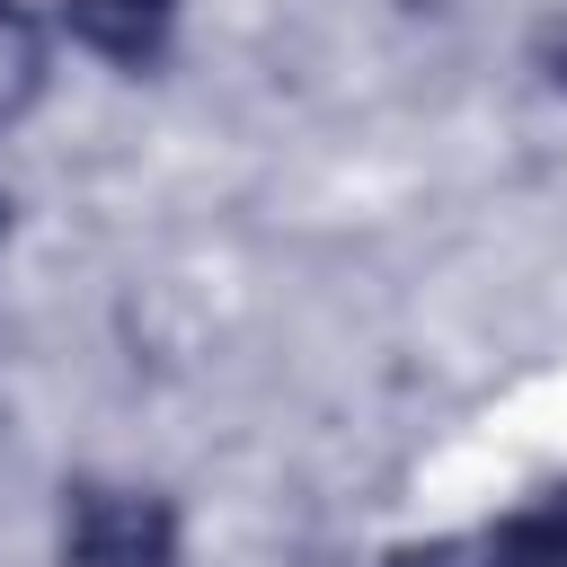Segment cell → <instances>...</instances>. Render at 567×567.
Instances as JSON below:
<instances>
[{"mask_svg": "<svg viewBox=\"0 0 567 567\" xmlns=\"http://www.w3.org/2000/svg\"><path fill=\"white\" fill-rule=\"evenodd\" d=\"M35 89H44V27H35L27 9H9V0H0V124H9V115H27V106H35Z\"/></svg>", "mask_w": 567, "mask_h": 567, "instance_id": "cell-3", "label": "cell"}, {"mask_svg": "<svg viewBox=\"0 0 567 567\" xmlns=\"http://www.w3.org/2000/svg\"><path fill=\"white\" fill-rule=\"evenodd\" d=\"M177 558V523L151 487H71L62 505V567H168Z\"/></svg>", "mask_w": 567, "mask_h": 567, "instance_id": "cell-1", "label": "cell"}, {"mask_svg": "<svg viewBox=\"0 0 567 567\" xmlns=\"http://www.w3.org/2000/svg\"><path fill=\"white\" fill-rule=\"evenodd\" d=\"M168 18H177V0H71V35H80L89 53H106V62L159 53Z\"/></svg>", "mask_w": 567, "mask_h": 567, "instance_id": "cell-2", "label": "cell"}]
</instances>
